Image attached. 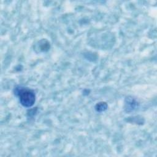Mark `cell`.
I'll use <instances>...</instances> for the list:
<instances>
[{
  "mask_svg": "<svg viewBox=\"0 0 157 157\" xmlns=\"http://www.w3.org/2000/svg\"><path fill=\"white\" fill-rule=\"evenodd\" d=\"M15 93L18 97L21 104L24 107H31L35 102L36 94L32 90L19 86L15 88Z\"/></svg>",
  "mask_w": 157,
  "mask_h": 157,
  "instance_id": "cell-1",
  "label": "cell"
},
{
  "mask_svg": "<svg viewBox=\"0 0 157 157\" xmlns=\"http://www.w3.org/2000/svg\"><path fill=\"white\" fill-rule=\"evenodd\" d=\"M107 107V104L105 102H99L96 106V109L98 112H103L106 110Z\"/></svg>",
  "mask_w": 157,
  "mask_h": 157,
  "instance_id": "cell-2",
  "label": "cell"
}]
</instances>
